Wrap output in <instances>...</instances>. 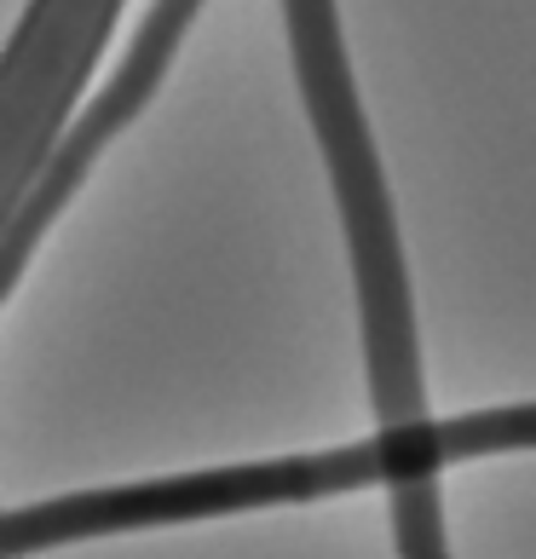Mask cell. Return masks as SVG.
I'll return each mask as SVG.
<instances>
[{
  "instance_id": "obj_1",
  "label": "cell",
  "mask_w": 536,
  "mask_h": 559,
  "mask_svg": "<svg viewBox=\"0 0 536 559\" xmlns=\"http://www.w3.org/2000/svg\"><path fill=\"white\" fill-rule=\"evenodd\" d=\"M536 450V404L520 409H479V416H444L416 427H376L364 444L323 450V455H283V462H242L209 473H174V479L81 490L64 502H35L0 520V554H35L64 548L81 536H116V531H151L184 520H219V513H254L346 496L364 485L393 490V536L404 559H439L444 554V508H439V473L479 455Z\"/></svg>"
},
{
  "instance_id": "obj_2",
  "label": "cell",
  "mask_w": 536,
  "mask_h": 559,
  "mask_svg": "<svg viewBox=\"0 0 536 559\" xmlns=\"http://www.w3.org/2000/svg\"><path fill=\"white\" fill-rule=\"evenodd\" d=\"M295 87L306 121H312L329 191H335L346 260H353V300H358V346H364V386L376 427H416L427 421V369H421V329L409 265L398 237V209L386 191L381 144L369 133L353 52L341 29V0H277Z\"/></svg>"
},
{
  "instance_id": "obj_3",
  "label": "cell",
  "mask_w": 536,
  "mask_h": 559,
  "mask_svg": "<svg viewBox=\"0 0 536 559\" xmlns=\"http://www.w3.org/2000/svg\"><path fill=\"white\" fill-rule=\"evenodd\" d=\"M202 7H209V0H151V12L139 17V29L128 35V47H121V58L110 64L105 87H98L87 105H75L58 144L47 151V162H40L35 185L7 209V231H0V300L17 295L35 242L47 237L52 219L75 202V191L98 168V156L151 110V98L162 93V81H168L174 58L184 47V35H191V24L202 17Z\"/></svg>"
}]
</instances>
